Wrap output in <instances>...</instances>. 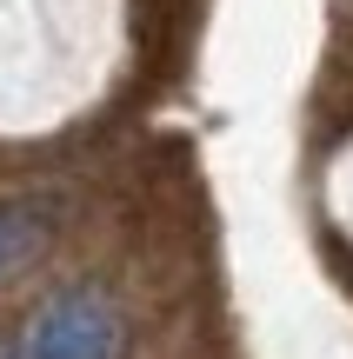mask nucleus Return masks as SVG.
I'll return each mask as SVG.
<instances>
[{"label": "nucleus", "mask_w": 353, "mask_h": 359, "mask_svg": "<svg viewBox=\"0 0 353 359\" xmlns=\"http://www.w3.org/2000/svg\"><path fill=\"white\" fill-rule=\"evenodd\" d=\"M20 359H120V320L100 293H60L34 313Z\"/></svg>", "instance_id": "obj_1"}, {"label": "nucleus", "mask_w": 353, "mask_h": 359, "mask_svg": "<svg viewBox=\"0 0 353 359\" xmlns=\"http://www.w3.org/2000/svg\"><path fill=\"white\" fill-rule=\"evenodd\" d=\"M27 240H34V219L27 213H0V266H13V259L27 253Z\"/></svg>", "instance_id": "obj_2"}]
</instances>
